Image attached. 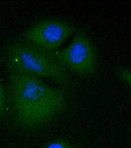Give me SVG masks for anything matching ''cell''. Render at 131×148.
<instances>
[{"label": "cell", "mask_w": 131, "mask_h": 148, "mask_svg": "<svg viewBox=\"0 0 131 148\" xmlns=\"http://www.w3.org/2000/svg\"><path fill=\"white\" fill-rule=\"evenodd\" d=\"M9 95L15 123L32 130L51 123L67 106L64 92L29 74L9 72Z\"/></svg>", "instance_id": "obj_1"}, {"label": "cell", "mask_w": 131, "mask_h": 148, "mask_svg": "<svg viewBox=\"0 0 131 148\" xmlns=\"http://www.w3.org/2000/svg\"><path fill=\"white\" fill-rule=\"evenodd\" d=\"M43 148H75V147L68 141L59 139L48 143Z\"/></svg>", "instance_id": "obj_7"}, {"label": "cell", "mask_w": 131, "mask_h": 148, "mask_svg": "<svg viewBox=\"0 0 131 148\" xmlns=\"http://www.w3.org/2000/svg\"><path fill=\"white\" fill-rule=\"evenodd\" d=\"M75 31L70 23L46 19L35 23L24 34L26 41L44 51L53 53Z\"/></svg>", "instance_id": "obj_4"}, {"label": "cell", "mask_w": 131, "mask_h": 148, "mask_svg": "<svg viewBox=\"0 0 131 148\" xmlns=\"http://www.w3.org/2000/svg\"><path fill=\"white\" fill-rule=\"evenodd\" d=\"M118 78L131 87V68L128 67H118L115 70Z\"/></svg>", "instance_id": "obj_5"}, {"label": "cell", "mask_w": 131, "mask_h": 148, "mask_svg": "<svg viewBox=\"0 0 131 148\" xmlns=\"http://www.w3.org/2000/svg\"><path fill=\"white\" fill-rule=\"evenodd\" d=\"M67 69L80 76L94 74L98 67V55L91 37L84 31L78 32L67 47L55 54Z\"/></svg>", "instance_id": "obj_3"}, {"label": "cell", "mask_w": 131, "mask_h": 148, "mask_svg": "<svg viewBox=\"0 0 131 148\" xmlns=\"http://www.w3.org/2000/svg\"><path fill=\"white\" fill-rule=\"evenodd\" d=\"M7 114V98L3 86L0 83V119H4Z\"/></svg>", "instance_id": "obj_6"}, {"label": "cell", "mask_w": 131, "mask_h": 148, "mask_svg": "<svg viewBox=\"0 0 131 148\" xmlns=\"http://www.w3.org/2000/svg\"><path fill=\"white\" fill-rule=\"evenodd\" d=\"M5 63L9 72L46 78L67 86L70 83L67 69L52 52H47L27 41H15L8 46Z\"/></svg>", "instance_id": "obj_2"}]
</instances>
